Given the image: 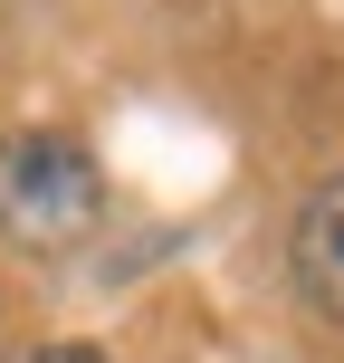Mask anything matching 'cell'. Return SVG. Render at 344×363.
<instances>
[{
  "label": "cell",
  "instance_id": "obj_1",
  "mask_svg": "<svg viewBox=\"0 0 344 363\" xmlns=\"http://www.w3.org/2000/svg\"><path fill=\"white\" fill-rule=\"evenodd\" d=\"M106 220V172L77 134H10L0 144V239L19 249H77Z\"/></svg>",
  "mask_w": 344,
  "mask_h": 363
},
{
  "label": "cell",
  "instance_id": "obj_2",
  "mask_svg": "<svg viewBox=\"0 0 344 363\" xmlns=\"http://www.w3.org/2000/svg\"><path fill=\"white\" fill-rule=\"evenodd\" d=\"M287 287H296L306 315L344 325V172L296 201V220H287Z\"/></svg>",
  "mask_w": 344,
  "mask_h": 363
},
{
  "label": "cell",
  "instance_id": "obj_3",
  "mask_svg": "<svg viewBox=\"0 0 344 363\" xmlns=\"http://www.w3.org/2000/svg\"><path fill=\"white\" fill-rule=\"evenodd\" d=\"M29 363H106V354H96V345H38Z\"/></svg>",
  "mask_w": 344,
  "mask_h": 363
}]
</instances>
